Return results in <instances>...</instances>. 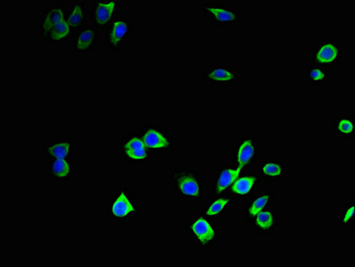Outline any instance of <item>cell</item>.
Masks as SVG:
<instances>
[{
    "label": "cell",
    "instance_id": "6da1fadb",
    "mask_svg": "<svg viewBox=\"0 0 355 267\" xmlns=\"http://www.w3.org/2000/svg\"><path fill=\"white\" fill-rule=\"evenodd\" d=\"M173 191L180 200L203 201V180L197 169H174L171 172Z\"/></svg>",
    "mask_w": 355,
    "mask_h": 267
},
{
    "label": "cell",
    "instance_id": "7a4b0ae2",
    "mask_svg": "<svg viewBox=\"0 0 355 267\" xmlns=\"http://www.w3.org/2000/svg\"><path fill=\"white\" fill-rule=\"evenodd\" d=\"M140 213L138 201L127 185H121L112 194L107 203L109 221L124 223Z\"/></svg>",
    "mask_w": 355,
    "mask_h": 267
},
{
    "label": "cell",
    "instance_id": "3957f363",
    "mask_svg": "<svg viewBox=\"0 0 355 267\" xmlns=\"http://www.w3.org/2000/svg\"><path fill=\"white\" fill-rule=\"evenodd\" d=\"M185 234L201 250L213 248L222 239V229L218 228L216 222L211 221L199 213L194 214L187 221Z\"/></svg>",
    "mask_w": 355,
    "mask_h": 267
},
{
    "label": "cell",
    "instance_id": "277c9868",
    "mask_svg": "<svg viewBox=\"0 0 355 267\" xmlns=\"http://www.w3.org/2000/svg\"><path fill=\"white\" fill-rule=\"evenodd\" d=\"M344 60V48L338 40H320L311 51V64L331 69Z\"/></svg>",
    "mask_w": 355,
    "mask_h": 267
},
{
    "label": "cell",
    "instance_id": "5b68a950",
    "mask_svg": "<svg viewBox=\"0 0 355 267\" xmlns=\"http://www.w3.org/2000/svg\"><path fill=\"white\" fill-rule=\"evenodd\" d=\"M119 154L129 164H148L153 160L152 151L146 147L137 131L123 136L119 142Z\"/></svg>",
    "mask_w": 355,
    "mask_h": 267
},
{
    "label": "cell",
    "instance_id": "8992f818",
    "mask_svg": "<svg viewBox=\"0 0 355 267\" xmlns=\"http://www.w3.org/2000/svg\"><path fill=\"white\" fill-rule=\"evenodd\" d=\"M139 136L151 151L173 153L174 142L171 133L155 123H146L140 130Z\"/></svg>",
    "mask_w": 355,
    "mask_h": 267
},
{
    "label": "cell",
    "instance_id": "52a82bcc",
    "mask_svg": "<svg viewBox=\"0 0 355 267\" xmlns=\"http://www.w3.org/2000/svg\"><path fill=\"white\" fill-rule=\"evenodd\" d=\"M257 138L254 135L242 136L235 142L232 151V164L249 172L257 163Z\"/></svg>",
    "mask_w": 355,
    "mask_h": 267
},
{
    "label": "cell",
    "instance_id": "ba28073f",
    "mask_svg": "<svg viewBox=\"0 0 355 267\" xmlns=\"http://www.w3.org/2000/svg\"><path fill=\"white\" fill-rule=\"evenodd\" d=\"M132 34V21L129 18H115L107 27L105 45L109 51L117 54L123 50Z\"/></svg>",
    "mask_w": 355,
    "mask_h": 267
},
{
    "label": "cell",
    "instance_id": "9c48e42d",
    "mask_svg": "<svg viewBox=\"0 0 355 267\" xmlns=\"http://www.w3.org/2000/svg\"><path fill=\"white\" fill-rule=\"evenodd\" d=\"M202 12L213 21L216 26L228 28L241 21V14L232 5L220 1L205 2Z\"/></svg>",
    "mask_w": 355,
    "mask_h": 267
},
{
    "label": "cell",
    "instance_id": "30bf717a",
    "mask_svg": "<svg viewBox=\"0 0 355 267\" xmlns=\"http://www.w3.org/2000/svg\"><path fill=\"white\" fill-rule=\"evenodd\" d=\"M207 86H235L242 79L238 71L229 64H211L204 71L202 76Z\"/></svg>",
    "mask_w": 355,
    "mask_h": 267
},
{
    "label": "cell",
    "instance_id": "8fae6325",
    "mask_svg": "<svg viewBox=\"0 0 355 267\" xmlns=\"http://www.w3.org/2000/svg\"><path fill=\"white\" fill-rule=\"evenodd\" d=\"M121 8L118 0H95L90 8V21L98 29H104L119 15Z\"/></svg>",
    "mask_w": 355,
    "mask_h": 267
},
{
    "label": "cell",
    "instance_id": "7c38bea8",
    "mask_svg": "<svg viewBox=\"0 0 355 267\" xmlns=\"http://www.w3.org/2000/svg\"><path fill=\"white\" fill-rule=\"evenodd\" d=\"M243 172H245L241 167H236L233 164H224L218 167L211 180V196L228 194L230 189Z\"/></svg>",
    "mask_w": 355,
    "mask_h": 267
},
{
    "label": "cell",
    "instance_id": "4fadbf2b",
    "mask_svg": "<svg viewBox=\"0 0 355 267\" xmlns=\"http://www.w3.org/2000/svg\"><path fill=\"white\" fill-rule=\"evenodd\" d=\"M279 223L278 211L270 206L258 213L249 225L258 238H270L279 228Z\"/></svg>",
    "mask_w": 355,
    "mask_h": 267
},
{
    "label": "cell",
    "instance_id": "5bb4252c",
    "mask_svg": "<svg viewBox=\"0 0 355 267\" xmlns=\"http://www.w3.org/2000/svg\"><path fill=\"white\" fill-rule=\"evenodd\" d=\"M235 205L236 199L229 194L216 195L207 199L199 214L211 221L218 222L223 220Z\"/></svg>",
    "mask_w": 355,
    "mask_h": 267
},
{
    "label": "cell",
    "instance_id": "9a60e30c",
    "mask_svg": "<svg viewBox=\"0 0 355 267\" xmlns=\"http://www.w3.org/2000/svg\"><path fill=\"white\" fill-rule=\"evenodd\" d=\"M261 185V178L257 172H243L230 189L228 194L239 200H248L257 194Z\"/></svg>",
    "mask_w": 355,
    "mask_h": 267
},
{
    "label": "cell",
    "instance_id": "2e32d148",
    "mask_svg": "<svg viewBox=\"0 0 355 267\" xmlns=\"http://www.w3.org/2000/svg\"><path fill=\"white\" fill-rule=\"evenodd\" d=\"M63 3H59L52 7L43 9L40 17V38L44 42H48L51 30L58 26L60 21L65 19L67 15Z\"/></svg>",
    "mask_w": 355,
    "mask_h": 267
},
{
    "label": "cell",
    "instance_id": "e0dca14e",
    "mask_svg": "<svg viewBox=\"0 0 355 267\" xmlns=\"http://www.w3.org/2000/svg\"><path fill=\"white\" fill-rule=\"evenodd\" d=\"M257 173L268 183L280 182L286 178L288 165L278 157L263 158L258 164Z\"/></svg>",
    "mask_w": 355,
    "mask_h": 267
},
{
    "label": "cell",
    "instance_id": "ac0fdd59",
    "mask_svg": "<svg viewBox=\"0 0 355 267\" xmlns=\"http://www.w3.org/2000/svg\"><path fill=\"white\" fill-rule=\"evenodd\" d=\"M274 194L270 191H261L257 192L253 196L248 199L247 204L243 210V219L247 223H250L254 217L261 211L272 206Z\"/></svg>",
    "mask_w": 355,
    "mask_h": 267
},
{
    "label": "cell",
    "instance_id": "d6986e66",
    "mask_svg": "<svg viewBox=\"0 0 355 267\" xmlns=\"http://www.w3.org/2000/svg\"><path fill=\"white\" fill-rule=\"evenodd\" d=\"M99 42V32L94 26L83 28L73 38V50L76 53H89L96 50Z\"/></svg>",
    "mask_w": 355,
    "mask_h": 267
},
{
    "label": "cell",
    "instance_id": "ffe728a7",
    "mask_svg": "<svg viewBox=\"0 0 355 267\" xmlns=\"http://www.w3.org/2000/svg\"><path fill=\"white\" fill-rule=\"evenodd\" d=\"M43 154L49 160L73 159V141H52L43 145Z\"/></svg>",
    "mask_w": 355,
    "mask_h": 267
},
{
    "label": "cell",
    "instance_id": "44dd1931",
    "mask_svg": "<svg viewBox=\"0 0 355 267\" xmlns=\"http://www.w3.org/2000/svg\"><path fill=\"white\" fill-rule=\"evenodd\" d=\"M73 173V160H49V176L55 182L69 181Z\"/></svg>",
    "mask_w": 355,
    "mask_h": 267
},
{
    "label": "cell",
    "instance_id": "7402d4cb",
    "mask_svg": "<svg viewBox=\"0 0 355 267\" xmlns=\"http://www.w3.org/2000/svg\"><path fill=\"white\" fill-rule=\"evenodd\" d=\"M65 21L69 24L71 30L83 29L86 24V3L83 0H73L67 11Z\"/></svg>",
    "mask_w": 355,
    "mask_h": 267
},
{
    "label": "cell",
    "instance_id": "603a6c76",
    "mask_svg": "<svg viewBox=\"0 0 355 267\" xmlns=\"http://www.w3.org/2000/svg\"><path fill=\"white\" fill-rule=\"evenodd\" d=\"M331 130L336 136L351 140L354 136L355 122L353 115L338 113L336 115Z\"/></svg>",
    "mask_w": 355,
    "mask_h": 267
},
{
    "label": "cell",
    "instance_id": "cb8c5ba5",
    "mask_svg": "<svg viewBox=\"0 0 355 267\" xmlns=\"http://www.w3.org/2000/svg\"><path fill=\"white\" fill-rule=\"evenodd\" d=\"M71 37H73V30H71L69 24H68L67 21L64 19L60 21V23L51 30V34H49L48 42L49 44L51 45H63L70 42Z\"/></svg>",
    "mask_w": 355,
    "mask_h": 267
},
{
    "label": "cell",
    "instance_id": "d4e9b609",
    "mask_svg": "<svg viewBox=\"0 0 355 267\" xmlns=\"http://www.w3.org/2000/svg\"><path fill=\"white\" fill-rule=\"evenodd\" d=\"M306 80L310 86L326 85L329 80V70L317 65L309 64L307 66Z\"/></svg>",
    "mask_w": 355,
    "mask_h": 267
},
{
    "label": "cell",
    "instance_id": "484cf974",
    "mask_svg": "<svg viewBox=\"0 0 355 267\" xmlns=\"http://www.w3.org/2000/svg\"><path fill=\"white\" fill-rule=\"evenodd\" d=\"M355 219L354 201H349L344 205L340 211L341 228L349 229L354 225Z\"/></svg>",
    "mask_w": 355,
    "mask_h": 267
}]
</instances>
